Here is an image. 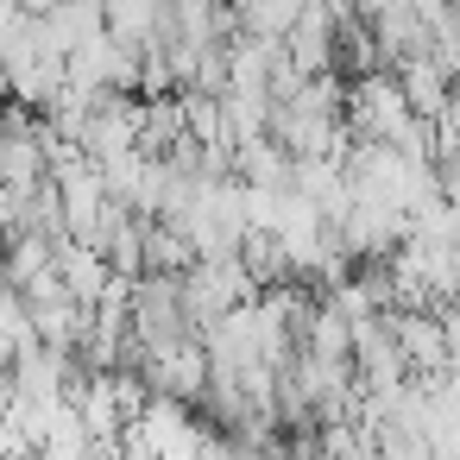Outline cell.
<instances>
[{
  "label": "cell",
  "instance_id": "6da1fadb",
  "mask_svg": "<svg viewBox=\"0 0 460 460\" xmlns=\"http://www.w3.org/2000/svg\"><path fill=\"white\" fill-rule=\"evenodd\" d=\"M127 309H133V334L152 353H171L183 341H202V328L190 322V303H183V278H139L127 290Z\"/></svg>",
  "mask_w": 460,
  "mask_h": 460
},
{
  "label": "cell",
  "instance_id": "7a4b0ae2",
  "mask_svg": "<svg viewBox=\"0 0 460 460\" xmlns=\"http://www.w3.org/2000/svg\"><path fill=\"white\" fill-rule=\"evenodd\" d=\"M183 303H190V322L208 334V328H215V322H227L234 309L259 303V284L246 278V265H240V259H202V265L183 278Z\"/></svg>",
  "mask_w": 460,
  "mask_h": 460
},
{
  "label": "cell",
  "instance_id": "3957f363",
  "mask_svg": "<svg viewBox=\"0 0 460 460\" xmlns=\"http://www.w3.org/2000/svg\"><path fill=\"white\" fill-rule=\"evenodd\" d=\"M391 76H397V89H403V102H410V114H416L422 127H435L441 114H454V108H460V83L447 76V64H441L435 51H422V58H410V64H397Z\"/></svg>",
  "mask_w": 460,
  "mask_h": 460
},
{
  "label": "cell",
  "instance_id": "277c9868",
  "mask_svg": "<svg viewBox=\"0 0 460 460\" xmlns=\"http://www.w3.org/2000/svg\"><path fill=\"white\" fill-rule=\"evenodd\" d=\"M391 328H397V347H403V359H410V378H441V372H454V353H447V334H441V315H435V309H397Z\"/></svg>",
  "mask_w": 460,
  "mask_h": 460
},
{
  "label": "cell",
  "instance_id": "5b68a950",
  "mask_svg": "<svg viewBox=\"0 0 460 460\" xmlns=\"http://www.w3.org/2000/svg\"><path fill=\"white\" fill-rule=\"evenodd\" d=\"M334 26H341V13H334V7H303L296 32L284 39V51H290V64H296V76H303V83L334 76Z\"/></svg>",
  "mask_w": 460,
  "mask_h": 460
},
{
  "label": "cell",
  "instance_id": "8992f818",
  "mask_svg": "<svg viewBox=\"0 0 460 460\" xmlns=\"http://www.w3.org/2000/svg\"><path fill=\"white\" fill-rule=\"evenodd\" d=\"M58 271H64V284H70V296H76L83 309H102V303L120 290V278L108 271V259H102L95 246H76V240L58 252Z\"/></svg>",
  "mask_w": 460,
  "mask_h": 460
},
{
  "label": "cell",
  "instance_id": "52a82bcc",
  "mask_svg": "<svg viewBox=\"0 0 460 460\" xmlns=\"http://www.w3.org/2000/svg\"><path fill=\"white\" fill-rule=\"evenodd\" d=\"M108 39L139 64L146 51L164 45V7H152V0H120V7H108Z\"/></svg>",
  "mask_w": 460,
  "mask_h": 460
},
{
  "label": "cell",
  "instance_id": "ba28073f",
  "mask_svg": "<svg viewBox=\"0 0 460 460\" xmlns=\"http://www.w3.org/2000/svg\"><path fill=\"white\" fill-rule=\"evenodd\" d=\"M296 20H303L296 0H265V7H240V32H246V39H265V45H284V39L296 32Z\"/></svg>",
  "mask_w": 460,
  "mask_h": 460
},
{
  "label": "cell",
  "instance_id": "9c48e42d",
  "mask_svg": "<svg viewBox=\"0 0 460 460\" xmlns=\"http://www.w3.org/2000/svg\"><path fill=\"white\" fill-rule=\"evenodd\" d=\"M0 290H7V240H0Z\"/></svg>",
  "mask_w": 460,
  "mask_h": 460
}]
</instances>
